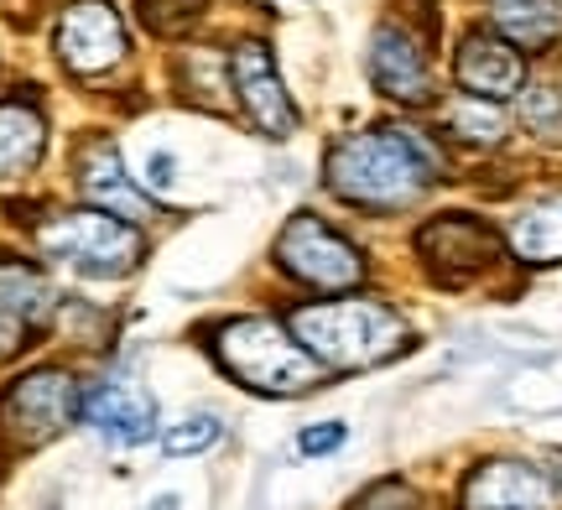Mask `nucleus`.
Returning <instances> with one entry per match:
<instances>
[{
    "label": "nucleus",
    "instance_id": "nucleus-1",
    "mask_svg": "<svg viewBox=\"0 0 562 510\" xmlns=\"http://www.w3.org/2000/svg\"><path fill=\"white\" fill-rule=\"evenodd\" d=\"M453 178V157L442 131L417 121H381L344 131L323 151L328 199L370 219H402L432 199V188Z\"/></svg>",
    "mask_w": 562,
    "mask_h": 510
},
{
    "label": "nucleus",
    "instance_id": "nucleus-2",
    "mask_svg": "<svg viewBox=\"0 0 562 510\" xmlns=\"http://www.w3.org/2000/svg\"><path fill=\"white\" fill-rule=\"evenodd\" d=\"M281 318L292 324L307 354L328 375H360L402 360L417 344V328L396 303H385L375 292H339V297H302L286 303Z\"/></svg>",
    "mask_w": 562,
    "mask_h": 510
},
{
    "label": "nucleus",
    "instance_id": "nucleus-3",
    "mask_svg": "<svg viewBox=\"0 0 562 510\" xmlns=\"http://www.w3.org/2000/svg\"><path fill=\"white\" fill-rule=\"evenodd\" d=\"M209 354L235 386L256 396H307L328 381V370L307 354L281 313H229L209 328Z\"/></svg>",
    "mask_w": 562,
    "mask_h": 510
},
{
    "label": "nucleus",
    "instance_id": "nucleus-4",
    "mask_svg": "<svg viewBox=\"0 0 562 510\" xmlns=\"http://www.w3.org/2000/svg\"><path fill=\"white\" fill-rule=\"evenodd\" d=\"M32 250L42 261L68 265L74 276L89 282H125L136 276L146 256H151V235L121 214H104L94 204H68V208H47L32 219Z\"/></svg>",
    "mask_w": 562,
    "mask_h": 510
},
{
    "label": "nucleus",
    "instance_id": "nucleus-5",
    "mask_svg": "<svg viewBox=\"0 0 562 510\" xmlns=\"http://www.w3.org/2000/svg\"><path fill=\"white\" fill-rule=\"evenodd\" d=\"M271 265L286 286L313 292V297H339V292H364L370 282V250L349 235L344 225H334L318 208H297L271 240Z\"/></svg>",
    "mask_w": 562,
    "mask_h": 510
},
{
    "label": "nucleus",
    "instance_id": "nucleus-6",
    "mask_svg": "<svg viewBox=\"0 0 562 510\" xmlns=\"http://www.w3.org/2000/svg\"><path fill=\"white\" fill-rule=\"evenodd\" d=\"M412 250H417L422 276L442 292H469L484 286L501 265H510L501 225H490L474 208H438L412 229Z\"/></svg>",
    "mask_w": 562,
    "mask_h": 510
},
{
    "label": "nucleus",
    "instance_id": "nucleus-7",
    "mask_svg": "<svg viewBox=\"0 0 562 510\" xmlns=\"http://www.w3.org/2000/svg\"><path fill=\"white\" fill-rule=\"evenodd\" d=\"M83 417V381L68 365H32L0 386V443L42 449Z\"/></svg>",
    "mask_w": 562,
    "mask_h": 510
},
{
    "label": "nucleus",
    "instance_id": "nucleus-8",
    "mask_svg": "<svg viewBox=\"0 0 562 510\" xmlns=\"http://www.w3.org/2000/svg\"><path fill=\"white\" fill-rule=\"evenodd\" d=\"M364 73L375 94L402 110L438 104V68H432V32H422L412 16H385L370 32L364 47Z\"/></svg>",
    "mask_w": 562,
    "mask_h": 510
},
{
    "label": "nucleus",
    "instance_id": "nucleus-9",
    "mask_svg": "<svg viewBox=\"0 0 562 510\" xmlns=\"http://www.w3.org/2000/svg\"><path fill=\"white\" fill-rule=\"evenodd\" d=\"M224 73H229V100L240 110L250 131H261L266 141L297 136V104L286 94V79L277 68V53L266 37H235L224 47Z\"/></svg>",
    "mask_w": 562,
    "mask_h": 510
},
{
    "label": "nucleus",
    "instance_id": "nucleus-10",
    "mask_svg": "<svg viewBox=\"0 0 562 510\" xmlns=\"http://www.w3.org/2000/svg\"><path fill=\"white\" fill-rule=\"evenodd\" d=\"M53 58L68 79H104L131 58V26L115 0H68L53 16Z\"/></svg>",
    "mask_w": 562,
    "mask_h": 510
},
{
    "label": "nucleus",
    "instance_id": "nucleus-11",
    "mask_svg": "<svg viewBox=\"0 0 562 510\" xmlns=\"http://www.w3.org/2000/svg\"><path fill=\"white\" fill-rule=\"evenodd\" d=\"M558 474H547L531 458L490 453L463 474L453 510H558Z\"/></svg>",
    "mask_w": 562,
    "mask_h": 510
},
{
    "label": "nucleus",
    "instance_id": "nucleus-12",
    "mask_svg": "<svg viewBox=\"0 0 562 510\" xmlns=\"http://www.w3.org/2000/svg\"><path fill=\"white\" fill-rule=\"evenodd\" d=\"M74 188H79L83 204L104 208V214H121V219H131V225H146L157 208H151V193L125 172V157L121 146H115V136H104V131H94V136H83L79 146H74Z\"/></svg>",
    "mask_w": 562,
    "mask_h": 510
},
{
    "label": "nucleus",
    "instance_id": "nucleus-13",
    "mask_svg": "<svg viewBox=\"0 0 562 510\" xmlns=\"http://www.w3.org/2000/svg\"><path fill=\"white\" fill-rule=\"evenodd\" d=\"M453 83L459 94H474V100H516L526 89V53L516 42H505L495 26H469L453 47Z\"/></svg>",
    "mask_w": 562,
    "mask_h": 510
},
{
    "label": "nucleus",
    "instance_id": "nucleus-14",
    "mask_svg": "<svg viewBox=\"0 0 562 510\" xmlns=\"http://www.w3.org/2000/svg\"><path fill=\"white\" fill-rule=\"evenodd\" d=\"M83 422L115 449H136L146 438H157V401L131 381H94L83 386Z\"/></svg>",
    "mask_w": 562,
    "mask_h": 510
},
{
    "label": "nucleus",
    "instance_id": "nucleus-15",
    "mask_svg": "<svg viewBox=\"0 0 562 510\" xmlns=\"http://www.w3.org/2000/svg\"><path fill=\"white\" fill-rule=\"evenodd\" d=\"M0 307L11 318H21L32 333H42V328H53L63 318L68 297L58 292V282L47 276V265L37 256L0 246Z\"/></svg>",
    "mask_w": 562,
    "mask_h": 510
},
{
    "label": "nucleus",
    "instance_id": "nucleus-16",
    "mask_svg": "<svg viewBox=\"0 0 562 510\" xmlns=\"http://www.w3.org/2000/svg\"><path fill=\"white\" fill-rule=\"evenodd\" d=\"M510 261L526 271H547L562 265V188H547L537 199H526L510 219L501 225Z\"/></svg>",
    "mask_w": 562,
    "mask_h": 510
},
{
    "label": "nucleus",
    "instance_id": "nucleus-17",
    "mask_svg": "<svg viewBox=\"0 0 562 510\" xmlns=\"http://www.w3.org/2000/svg\"><path fill=\"white\" fill-rule=\"evenodd\" d=\"M47 157V115L32 94H5L0 100V183L32 178Z\"/></svg>",
    "mask_w": 562,
    "mask_h": 510
},
{
    "label": "nucleus",
    "instance_id": "nucleus-18",
    "mask_svg": "<svg viewBox=\"0 0 562 510\" xmlns=\"http://www.w3.org/2000/svg\"><path fill=\"white\" fill-rule=\"evenodd\" d=\"M490 26L505 42H516L521 53H552L562 32V11L558 0H484Z\"/></svg>",
    "mask_w": 562,
    "mask_h": 510
},
{
    "label": "nucleus",
    "instance_id": "nucleus-19",
    "mask_svg": "<svg viewBox=\"0 0 562 510\" xmlns=\"http://www.w3.org/2000/svg\"><path fill=\"white\" fill-rule=\"evenodd\" d=\"M442 141H459L469 151H501L510 141V115L495 100H474V94H453L442 104Z\"/></svg>",
    "mask_w": 562,
    "mask_h": 510
},
{
    "label": "nucleus",
    "instance_id": "nucleus-20",
    "mask_svg": "<svg viewBox=\"0 0 562 510\" xmlns=\"http://www.w3.org/2000/svg\"><path fill=\"white\" fill-rule=\"evenodd\" d=\"M516 121L531 141L562 146V79H526L516 94Z\"/></svg>",
    "mask_w": 562,
    "mask_h": 510
},
{
    "label": "nucleus",
    "instance_id": "nucleus-21",
    "mask_svg": "<svg viewBox=\"0 0 562 510\" xmlns=\"http://www.w3.org/2000/svg\"><path fill=\"white\" fill-rule=\"evenodd\" d=\"M136 16L151 37L178 42L188 32H199V21L209 16V0H136Z\"/></svg>",
    "mask_w": 562,
    "mask_h": 510
},
{
    "label": "nucleus",
    "instance_id": "nucleus-22",
    "mask_svg": "<svg viewBox=\"0 0 562 510\" xmlns=\"http://www.w3.org/2000/svg\"><path fill=\"white\" fill-rule=\"evenodd\" d=\"M224 422L214 417V411H193V417H182V422H167L157 438L161 458H199V453H209L214 443H220Z\"/></svg>",
    "mask_w": 562,
    "mask_h": 510
},
{
    "label": "nucleus",
    "instance_id": "nucleus-23",
    "mask_svg": "<svg viewBox=\"0 0 562 510\" xmlns=\"http://www.w3.org/2000/svg\"><path fill=\"white\" fill-rule=\"evenodd\" d=\"M349 510H422V506H417V490H412L406 479H381V485H370Z\"/></svg>",
    "mask_w": 562,
    "mask_h": 510
},
{
    "label": "nucleus",
    "instance_id": "nucleus-24",
    "mask_svg": "<svg viewBox=\"0 0 562 510\" xmlns=\"http://www.w3.org/2000/svg\"><path fill=\"white\" fill-rule=\"evenodd\" d=\"M344 438H349V428L344 422H323V428H302L297 432V453H307V458H318V453H339Z\"/></svg>",
    "mask_w": 562,
    "mask_h": 510
},
{
    "label": "nucleus",
    "instance_id": "nucleus-25",
    "mask_svg": "<svg viewBox=\"0 0 562 510\" xmlns=\"http://www.w3.org/2000/svg\"><path fill=\"white\" fill-rule=\"evenodd\" d=\"M26 344H32V328L21 324V318H11V313L0 307V365H5V360H16Z\"/></svg>",
    "mask_w": 562,
    "mask_h": 510
},
{
    "label": "nucleus",
    "instance_id": "nucleus-26",
    "mask_svg": "<svg viewBox=\"0 0 562 510\" xmlns=\"http://www.w3.org/2000/svg\"><path fill=\"white\" fill-rule=\"evenodd\" d=\"M172 157H167V151H151V162H146V193H167V188H172V178H178V172H172Z\"/></svg>",
    "mask_w": 562,
    "mask_h": 510
},
{
    "label": "nucleus",
    "instance_id": "nucleus-27",
    "mask_svg": "<svg viewBox=\"0 0 562 510\" xmlns=\"http://www.w3.org/2000/svg\"><path fill=\"white\" fill-rule=\"evenodd\" d=\"M558 485H562V464H558Z\"/></svg>",
    "mask_w": 562,
    "mask_h": 510
},
{
    "label": "nucleus",
    "instance_id": "nucleus-28",
    "mask_svg": "<svg viewBox=\"0 0 562 510\" xmlns=\"http://www.w3.org/2000/svg\"><path fill=\"white\" fill-rule=\"evenodd\" d=\"M558 11H562V0H558Z\"/></svg>",
    "mask_w": 562,
    "mask_h": 510
}]
</instances>
